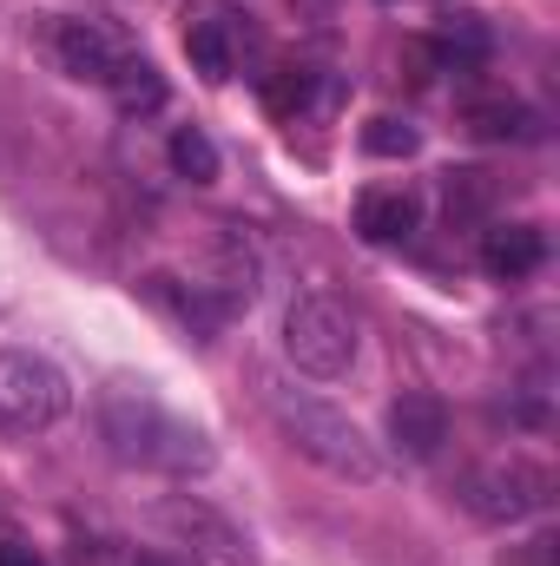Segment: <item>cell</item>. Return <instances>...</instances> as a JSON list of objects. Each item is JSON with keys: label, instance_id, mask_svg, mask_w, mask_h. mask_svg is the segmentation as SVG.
I'll return each instance as SVG.
<instances>
[{"label": "cell", "instance_id": "6da1fadb", "mask_svg": "<svg viewBox=\"0 0 560 566\" xmlns=\"http://www.w3.org/2000/svg\"><path fill=\"white\" fill-rule=\"evenodd\" d=\"M93 416H100V441H106L113 461H126V468L205 474V468L218 461L211 434L198 422H185V416H172V409L152 396V382H106L100 402H93Z\"/></svg>", "mask_w": 560, "mask_h": 566}, {"label": "cell", "instance_id": "7a4b0ae2", "mask_svg": "<svg viewBox=\"0 0 560 566\" xmlns=\"http://www.w3.org/2000/svg\"><path fill=\"white\" fill-rule=\"evenodd\" d=\"M271 416H278V428L290 434V448H297L303 461H317L323 474L356 481V488L383 481L376 441L350 422L343 409H330V402H317V396H303V389H271Z\"/></svg>", "mask_w": 560, "mask_h": 566}, {"label": "cell", "instance_id": "3957f363", "mask_svg": "<svg viewBox=\"0 0 560 566\" xmlns=\"http://www.w3.org/2000/svg\"><path fill=\"white\" fill-rule=\"evenodd\" d=\"M356 343H363V336H356V316H350L343 296H330V290L290 296V310H283V356H290L303 376H317V382L350 376Z\"/></svg>", "mask_w": 560, "mask_h": 566}, {"label": "cell", "instance_id": "277c9868", "mask_svg": "<svg viewBox=\"0 0 560 566\" xmlns=\"http://www.w3.org/2000/svg\"><path fill=\"white\" fill-rule=\"evenodd\" d=\"M462 501H468L475 521L515 527V521H528V514H541V507L554 501V474H548V461H535V454L515 448V454H501V461H481V468L468 474Z\"/></svg>", "mask_w": 560, "mask_h": 566}, {"label": "cell", "instance_id": "5b68a950", "mask_svg": "<svg viewBox=\"0 0 560 566\" xmlns=\"http://www.w3.org/2000/svg\"><path fill=\"white\" fill-rule=\"evenodd\" d=\"M66 409H73V382L60 376V363H53V356L20 349V343H13V349H0V422L40 434V428L60 422Z\"/></svg>", "mask_w": 560, "mask_h": 566}, {"label": "cell", "instance_id": "8992f818", "mask_svg": "<svg viewBox=\"0 0 560 566\" xmlns=\"http://www.w3.org/2000/svg\"><path fill=\"white\" fill-rule=\"evenodd\" d=\"M158 527L178 541V554H185L191 566H258L251 534H245L231 514H218L211 501H198V494L158 501Z\"/></svg>", "mask_w": 560, "mask_h": 566}, {"label": "cell", "instance_id": "52a82bcc", "mask_svg": "<svg viewBox=\"0 0 560 566\" xmlns=\"http://www.w3.org/2000/svg\"><path fill=\"white\" fill-rule=\"evenodd\" d=\"M53 60H60L66 80H80V86H106V80L120 73L126 46H120L100 20H53Z\"/></svg>", "mask_w": 560, "mask_h": 566}, {"label": "cell", "instance_id": "ba28073f", "mask_svg": "<svg viewBox=\"0 0 560 566\" xmlns=\"http://www.w3.org/2000/svg\"><path fill=\"white\" fill-rule=\"evenodd\" d=\"M238 40H251V27H245V13H231V7H205V13H191V27H185V53H191V66H198L211 86H225V80L238 73Z\"/></svg>", "mask_w": 560, "mask_h": 566}, {"label": "cell", "instance_id": "9c48e42d", "mask_svg": "<svg viewBox=\"0 0 560 566\" xmlns=\"http://www.w3.org/2000/svg\"><path fill=\"white\" fill-rule=\"evenodd\" d=\"M390 441H396V454H409V461H435L442 441H448V402H442L435 389H403V396L390 402Z\"/></svg>", "mask_w": 560, "mask_h": 566}, {"label": "cell", "instance_id": "30bf717a", "mask_svg": "<svg viewBox=\"0 0 560 566\" xmlns=\"http://www.w3.org/2000/svg\"><path fill=\"white\" fill-rule=\"evenodd\" d=\"M548 264V231L541 224H488L481 231V271L495 283H521Z\"/></svg>", "mask_w": 560, "mask_h": 566}, {"label": "cell", "instance_id": "8fae6325", "mask_svg": "<svg viewBox=\"0 0 560 566\" xmlns=\"http://www.w3.org/2000/svg\"><path fill=\"white\" fill-rule=\"evenodd\" d=\"M422 224V205L409 191H363L356 198V231L370 244H409Z\"/></svg>", "mask_w": 560, "mask_h": 566}, {"label": "cell", "instance_id": "7c38bea8", "mask_svg": "<svg viewBox=\"0 0 560 566\" xmlns=\"http://www.w3.org/2000/svg\"><path fill=\"white\" fill-rule=\"evenodd\" d=\"M468 133L488 145H535L541 139V119L521 99H468Z\"/></svg>", "mask_w": 560, "mask_h": 566}, {"label": "cell", "instance_id": "4fadbf2b", "mask_svg": "<svg viewBox=\"0 0 560 566\" xmlns=\"http://www.w3.org/2000/svg\"><path fill=\"white\" fill-rule=\"evenodd\" d=\"M271 113L283 119H303V113H323V106H336V86L323 80V73H310V66H283L278 80H271Z\"/></svg>", "mask_w": 560, "mask_h": 566}, {"label": "cell", "instance_id": "5bb4252c", "mask_svg": "<svg viewBox=\"0 0 560 566\" xmlns=\"http://www.w3.org/2000/svg\"><path fill=\"white\" fill-rule=\"evenodd\" d=\"M106 93H113L120 113H158V106H165V80H158V66L139 60V53L120 60V73L106 80Z\"/></svg>", "mask_w": 560, "mask_h": 566}, {"label": "cell", "instance_id": "9a60e30c", "mask_svg": "<svg viewBox=\"0 0 560 566\" xmlns=\"http://www.w3.org/2000/svg\"><path fill=\"white\" fill-rule=\"evenodd\" d=\"M218 290H225V303H251L258 296V251H251L245 231L218 238Z\"/></svg>", "mask_w": 560, "mask_h": 566}, {"label": "cell", "instance_id": "2e32d148", "mask_svg": "<svg viewBox=\"0 0 560 566\" xmlns=\"http://www.w3.org/2000/svg\"><path fill=\"white\" fill-rule=\"evenodd\" d=\"M442 205H448L455 224H475V218H488V205H495V178H488V171H448V178H442Z\"/></svg>", "mask_w": 560, "mask_h": 566}, {"label": "cell", "instance_id": "e0dca14e", "mask_svg": "<svg viewBox=\"0 0 560 566\" xmlns=\"http://www.w3.org/2000/svg\"><path fill=\"white\" fill-rule=\"evenodd\" d=\"M172 171L191 178V185H211V178H218V145L205 139L198 126H178V133H172Z\"/></svg>", "mask_w": 560, "mask_h": 566}, {"label": "cell", "instance_id": "ac0fdd59", "mask_svg": "<svg viewBox=\"0 0 560 566\" xmlns=\"http://www.w3.org/2000/svg\"><path fill=\"white\" fill-rule=\"evenodd\" d=\"M416 126H409V119H390V113H383V119H370V126H363V151H370V158H416Z\"/></svg>", "mask_w": 560, "mask_h": 566}, {"label": "cell", "instance_id": "d6986e66", "mask_svg": "<svg viewBox=\"0 0 560 566\" xmlns=\"http://www.w3.org/2000/svg\"><path fill=\"white\" fill-rule=\"evenodd\" d=\"M0 566H40V554L27 541H0Z\"/></svg>", "mask_w": 560, "mask_h": 566}, {"label": "cell", "instance_id": "ffe728a7", "mask_svg": "<svg viewBox=\"0 0 560 566\" xmlns=\"http://www.w3.org/2000/svg\"><path fill=\"white\" fill-rule=\"evenodd\" d=\"M126 566H178V560H165V554H133Z\"/></svg>", "mask_w": 560, "mask_h": 566}]
</instances>
